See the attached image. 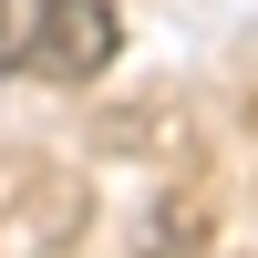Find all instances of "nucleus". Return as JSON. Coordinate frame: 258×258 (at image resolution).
<instances>
[{
    "label": "nucleus",
    "mask_w": 258,
    "mask_h": 258,
    "mask_svg": "<svg viewBox=\"0 0 258 258\" xmlns=\"http://www.w3.org/2000/svg\"><path fill=\"white\" fill-rule=\"evenodd\" d=\"M114 52H124L114 0H52V21H41V52H31V83H93Z\"/></svg>",
    "instance_id": "f257e3e1"
},
{
    "label": "nucleus",
    "mask_w": 258,
    "mask_h": 258,
    "mask_svg": "<svg viewBox=\"0 0 258 258\" xmlns=\"http://www.w3.org/2000/svg\"><path fill=\"white\" fill-rule=\"evenodd\" d=\"M41 21H52V0H0V73H31Z\"/></svg>",
    "instance_id": "f03ea898"
}]
</instances>
